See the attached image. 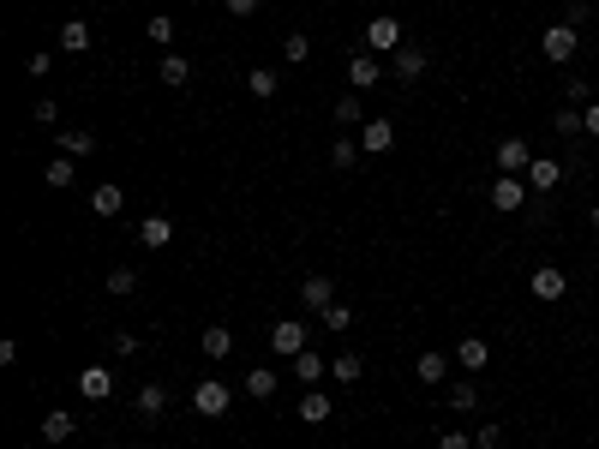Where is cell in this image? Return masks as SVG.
I'll return each instance as SVG.
<instances>
[{"instance_id": "cell-21", "label": "cell", "mask_w": 599, "mask_h": 449, "mask_svg": "<svg viewBox=\"0 0 599 449\" xmlns=\"http://www.w3.org/2000/svg\"><path fill=\"white\" fill-rule=\"evenodd\" d=\"M324 372H330V365L318 360L312 348H306V354H294V377H300V384H306V390H318V384H324Z\"/></svg>"}, {"instance_id": "cell-20", "label": "cell", "mask_w": 599, "mask_h": 449, "mask_svg": "<svg viewBox=\"0 0 599 449\" xmlns=\"http://www.w3.org/2000/svg\"><path fill=\"white\" fill-rule=\"evenodd\" d=\"M276 377H282L276 365H258V372H246V395H252V402H270V395H276Z\"/></svg>"}, {"instance_id": "cell-26", "label": "cell", "mask_w": 599, "mask_h": 449, "mask_svg": "<svg viewBox=\"0 0 599 449\" xmlns=\"http://www.w3.org/2000/svg\"><path fill=\"white\" fill-rule=\"evenodd\" d=\"M72 432H78V420H72L66 407H55V414H48V420H43V437H48V444H66Z\"/></svg>"}, {"instance_id": "cell-28", "label": "cell", "mask_w": 599, "mask_h": 449, "mask_svg": "<svg viewBox=\"0 0 599 449\" xmlns=\"http://www.w3.org/2000/svg\"><path fill=\"white\" fill-rule=\"evenodd\" d=\"M336 126H366V108H360V90H348L336 102Z\"/></svg>"}, {"instance_id": "cell-40", "label": "cell", "mask_w": 599, "mask_h": 449, "mask_svg": "<svg viewBox=\"0 0 599 449\" xmlns=\"http://www.w3.org/2000/svg\"><path fill=\"white\" fill-rule=\"evenodd\" d=\"M563 25H575V30L594 25V0H570V18H563Z\"/></svg>"}, {"instance_id": "cell-25", "label": "cell", "mask_w": 599, "mask_h": 449, "mask_svg": "<svg viewBox=\"0 0 599 449\" xmlns=\"http://www.w3.org/2000/svg\"><path fill=\"white\" fill-rule=\"evenodd\" d=\"M330 377H336V384H360V377H366V360H360V354H336V360H330Z\"/></svg>"}, {"instance_id": "cell-17", "label": "cell", "mask_w": 599, "mask_h": 449, "mask_svg": "<svg viewBox=\"0 0 599 449\" xmlns=\"http://www.w3.org/2000/svg\"><path fill=\"white\" fill-rule=\"evenodd\" d=\"M138 240H144L150 252H162V246L174 240V222H168V216H144V222H138Z\"/></svg>"}, {"instance_id": "cell-14", "label": "cell", "mask_w": 599, "mask_h": 449, "mask_svg": "<svg viewBox=\"0 0 599 449\" xmlns=\"http://www.w3.org/2000/svg\"><path fill=\"white\" fill-rule=\"evenodd\" d=\"M563 288H570V282H563V270H557V264H540V270H533V300H563Z\"/></svg>"}, {"instance_id": "cell-12", "label": "cell", "mask_w": 599, "mask_h": 449, "mask_svg": "<svg viewBox=\"0 0 599 449\" xmlns=\"http://www.w3.org/2000/svg\"><path fill=\"white\" fill-rule=\"evenodd\" d=\"M390 145H396V126H390V120H366V126H360V150H366V156H384Z\"/></svg>"}, {"instance_id": "cell-27", "label": "cell", "mask_w": 599, "mask_h": 449, "mask_svg": "<svg viewBox=\"0 0 599 449\" xmlns=\"http://www.w3.org/2000/svg\"><path fill=\"white\" fill-rule=\"evenodd\" d=\"M72 180H78V168H72V156H55V162L43 168V186H55V192H66Z\"/></svg>"}, {"instance_id": "cell-19", "label": "cell", "mask_w": 599, "mask_h": 449, "mask_svg": "<svg viewBox=\"0 0 599 449\" xmlns=\"http://www.w3.org/2000/svg\"><path fill=\"white\" fill-rule=\"evenodd\" d=\"M234 354V330L228 324H210V330H204V360H228Z\"/></svg>"}, {"instance_id": "cell-31", "label": "cell", "mask_w": 599, "mask_h": 449, "mask_svg": "<svg viewBox=\"0 0 599 449\" xmlns=\"http://www.w3.org/2000/svg\"><path fill=\"white\" fill-rule=\"evenodd\" d=\"M420 384H443V377H450V360H443V354H420Z\"/></svg>"}, {"instance_id": "cell-16", "label": "cell", "mask_w": 599, "mask_h": 449, "mask_svg": "<svg viewBox=\"0 0 599 449\" xmlns=\"http://www.w3.org/2000/svg\"><path fill=\"white\" fill-rule=\"evenodd\" d=\"M300 420H306V425H324V420H336L330 395H324V390H306V395H300Z\"/></svg>"}, {"instance_id": "cell-3", "label": "cell", "mask_w": 599, "mask_h": 449, "mask_svg": "<svg viewBox=\"0 0 599 449\" xmlns=\"http://www.w3.org/2000/svg\"><path fill=\"white\" fill-rule=\"evenodd\" d=\"M401 43H408V36H401V25H396V18H371V25H366V55H396V48Z\"/></svg>"}, {"instance_id": "cell-6", "label": "cell", "mask_w": 599, "mask_h": 449, "mask_svg": "<svg viewBox=\"0 0 599 449\" xmlns=\"http://www.w3.org/2000/svg\"><path fill=\"white\" fill-rule=\"evenodd\" d=\"M426 66H431V55H426V48H414V43H401L396 55H390V73H396L401 85H414V78L426 73Z\"/></svg>"}, {"instance_id": "cell-23", "label": "cell", "mask_w": 599, "mask_h": 449, "mask_svg": "<svg viewBox=\"0 0 599 449\" xmlns=\"http://www.w3.org/2000/svg\"><path fill=\"white\" fill-rule=\"evenodd\" d=\"M120 204H127V192H120L115 180H108V186H96V192H90V210H96V216H120Z\"/></svg>"}, {"instance_id": "cell-11", "label": "cell", "mask_w": 599, "mask_h": 449, "mask_svg": "<svg viewBox=\"0 0 599 449\" xmlns=\"http://www.w3.org/2000/svg\"><path fill=\"white\" fill-rule=\"evenodd\" d=\"M90 43H96V36H90L85 18H66V25H60V36H55L60 55H90Z\"/></svg>"}, {"instance_id": "cell-39", "label": "cell", "mask_w": 599, "mask_h": 449, "mask_svg": "<svg viewBox=\"0 0 599 449\" xmlns=\"http://www.w3.org/2000/svg\"><path fill=\"white\" fill-rule=\"evenodd\" d=\"M30 115H36V126H55V120H60V102H55V96H36V108H30Z\"/></svg>"}, {"instance_id": "cell-44", "label": "cell", "mask_w": 599, "mask_h": 449, "mask_svg": "<svg viewBox=\"0 0 599 449\" xmlns=\"http://www.w3.org/2000/svg\"><path fill=\"white\" fill-rule=\"evenodd\" d=\"M582 115H587V138H599V102H587Z\"/></svg>"}, {"instance_id": "cell-38", "label": "cell", "mask_w": 599, "mask_h": 449, "mask_svg": "<svg viewBox=\"0 0 599 449\" xmlns=\"http://www.w3.org/2000/svg\"><path fill=\"white\" fill-rule=\"evenodd\" d=\"M25 73H30V78H48V73H55V55H48V48H36V55L25 60Z\"/></svg>"}, {"instance_id": "cell-33", "label": "cell", "mask_w": 599, "mask_h": 449, "mask_svg": "<svg viewBox=\"0 0 599 449\" xmlns=\"http://www.w3.org/2000/svg\"><path fill=\"white\" fill-rule=\"evenodd\" d=\"M557 132H563V138H570V132H587V115L582 108H575V102H563V108H557V120H552Z\"/></svg>"}, {"instance_id": "cell-13", "label": "cell", "mask_w": 599, "mask_h": 449, "mask_svg": "<svg viewBox=\"0 0 599 449\" xmlns=\"http://www.w3.org/2000/svg\"><path fill=\"white\" fill-rule=\"evenodd\" d=\"M78 390H85V402H108V395H115L108 365H85V372H78Z\"/></svg>"}, {"instance_id": "cell-45", "label": "cell", "mask_w": 599, "mask_h": 449, "mask_svg": "<svg viewBox=\"0 0 599 449\" xmlns=\"http://www.w3.org/2000/svg\"><path fill=\"white\" fill-rule=\"evenodd\" d=\"M587 222H594V234H599V204H594V210H587Z\"/></svg>"}, {"instance_id": "cell-15", "label": "cell", "mask_w": 599, "mask_h": 449, "mask_svg": "<svg viewBox=\"0 0 599 449\" xmlns=\"http://www.w3.org/2000/svg\"><path fill=\"white\" fill-rule=\"evenodd\" d=\"M348 85H354V90L384 85V66H378V55H354V60H348Z\"/></svg>"}, {"instance_id": "cell-10", "label": "cell", "mask_w": 599, "mask_h": 449, "mask_svg": "<svg viewBox=\"0 0 599 449\" xmlns=\"http://www.w3.org/2000/svg\"><path fill=\"white\" fill-rule=\"evenodd\" d=\"M528 162H533V150H528V138H522V132L498 145V168H503V175H528Z\"/></svg>"}, {"instance_id": "cell-43", "label": "cell", "mask_w": 599, "mask_h": 449, "mask_svg": "<svg viewBox=\"0 0 599 449\" xmlns=\"http://www.w3.org/2000/svg\"><path fill=\"white\" fill-rule=\"evenodd\" d=\"M228 13H234V18H252V13H258V0H228Z\"/></svg>"}, {"instance_id": "cell-7", "label": "cell", "mask_w": 599, "mask_h": 449, "mask_svg": "<svg viewBox=\"0 0 599 449\" xmlns=\"http://www.w3.org/2000/svg\"><path fill=\"white\" fill-rule=\"evenodd\" d=\"M300 300H306V312L324 318L330 305H336V282H330V275H306V282H300Z\"/></svg>"}, {"instance_id": "cell-32", "label": "cell", "mask_w": 599, "mask_h": 449, "mask_svg": "<svg viewBox=\"0 0 599 449\" xmlns=\"http://www.w3.org/2000/svg\"><path fill=\"white\" fill-rule=\"evenodd\" d=\"M90 150H96V138H90V132H60V156H90Z\"/></svg>"}, {"instance_id": "cell-34", "label": "cell", "mask_w": 599, "mask_h": 449, "mask_svg": "<svg viewBox=\"0 0 599 449\" xmlns=\"http://www.w3.org/2000/svg\"><path fill=\"white\" fill-rule=\"evenodd\" d=\"M108 294H120V300H127V294H138V275H132V264L108 270Z\"/></svg>"}, {"instance_id": "cell-24", "label": "cell", "mask_w": 599, "mask_h": 449, "mask_svg": "<svg viewBox=\"0 0 599 449\" xmlns=\"http://www.w3.org/2000/svg\"><path fill=\"white\" fill-rule=\"evenodd\" d=\"M443 402L456 407V414H473V407H480V384H473V377H462V384H450V395H443Z\"/></svg>"}, {"instance_id": "cell-37", "label": "cell", "mask_w": 599, "mask_h": 449, "mask_svg": "<svg viewBox=\"0 0 599 449\" xmlns=\"http://www.w3.org/2000/svg\"><path fill=\"white\" fill-rule=\"evenodd\" d=\"M150 43H157V48H168V43H174V18H168V13L150 18Z\"/></svg>"}, {"instance_id": "cell-42", "label": "cell", "mask_w": 599, "mask_h": 449, "mask_svg": "<svg viewBox=\"0 0 599 449\" xmlns=\"http://www.w3.org/2000/svg\"><path fill=\"white\" fill-rule=\"evenodd\" d=\"M438 449H468V432H443V437H438Z\"/></svg>"}, {"instance_id": "cell-36", "label": "cell", "mask_w": 599, "mask_h": 449, "mask_svg": "<svg viewBox=\"0 0 599 449\" xmlns=\"http://www.w3.org/2000/svg\"><path fill=\"white\" fill-rule=\"evenodd\" d=\"M282 55H288V60L300 66V60L312 55V36H300V30H294V36H282Z\"/></svg>"}, {"instance_id": "cell-30", "label": "cell", "mask_w": 599, "mask_h": 449, "mask_svg": "<svg viewBox=\"0 0 599 449\" xmlns=\"http://www.w3.org/2000/svg\"><path fill=\"white\" fill-rule=\"evenodd\" d=\"M246 90H252L258 102H270L276 96V73H270V66H252V73H246Z\"/></svg>"}, {"instance_id": "cell-2", "label": "cell", "mask_w": 599, "mask_h": 449, "mask_svg": "<svg viewBox=\"0 0 599 449\" xmlns=\"http://www.w3.org/2000/svg\"><path fill=\"white\" fill-rule=\"evenodd\" d=\"M485 198H492L498 216H515V210H528V204H533V192H528V180H522V175H503V180H492Z\"/></svg>"}, {"instance_id": "cell-5", "label": "cell", "mask_w": 599, "mask_h": 449, "mask_svg": "<svg viewBox=\"0 0 599 449\" xmlns=\"http://www.w3.org/2000/svg\"><path fill=\"white\" fill-rule=\"evenodd\" d=\"M192 407H198L204 420H222V414H228V384H216V377H204L198 390H192Z\"/></svg>"}, {"instance_id": "cell-1", "label": "cell", "mask_w": 599, "mask_h": 449, "mask_svg": "<svg viewBox=\"0 0 599 449\" xmlns=\"http://www.w3.org/2000/svg\"><path fill=\"white\" fill-rule=\"evenodd\" d=\"M575 48H582V30H575V25H545L540 30V55L552 60V66H570Z\"/></svg>"}, {"instance_id": "cell-29", "label": "cell", "mask_w": 599, "mask_h": 449, "mask_svg": "<svg viewBox=\"0 0 599 449\" xmlns=\"http://www.w3.org/2000/svg\"><path fill=\"white\" fill-rule=\"evenodd\" d=\"M354 162H360V145H354V138H336V145H330V168H336V175H348Z\"/></svg>"}, {"instance_id": "cell-46", "label": "cell", "mask_w": 599, "mask_h": 449, "mask_svg": "<svg viewBox=\"0 0 599 449\" xmlns=\"http://www.w3.org/2000/svg\"><path fill=\"white\" fill-rule=\"evenodd\" d=\"M552 6H570V0H552Z\"/></svg>"}, {"instance_id": "cell-4", "label": "cell", "mask_w": 599, "mask_h": 449, "mask_svg": "<svg viewBox=\"0 0 599 449\" xmlns=\"http://www.w3.org/2000/svg\"><path fill=\"white\" fill-rule=\"evenodd\" d=\"M522 180H528V192L552 198V192L563 186V162H552V156H533V162H528V175H522Z\"/></svg>"}, {"instance_id": "cell-9", "label": "cell", "mask_w": 599, "mask_h": 449, "mask_svg": "<svg viewBox=\"0 0 599 449\" xmlns=\"http://www.w3.org/2000/svg\"><path fill=\"white\" fill-rule=\"evenodd\" d=\"M270 348H276V360L306 354V324H270Z\"/></svg>"}, {"instance_id": "cell-18", "label": "cell", "mask_w": 599, "mask_h": 449, "mask_svg": "<svg viewBox=\"0 0 599 449\" xmlns=\"http://www.w3.org/2000/svg\"><path fill=\"white\" fill-rule=\"evenodd\" d=\"M485 360H492V348H485L480 335H462V348H456V365H462V372H485Z\"/></svg>"}, {"instance_id": "cell-22", "label": "cell", "mask_w": 599, "mask_h": 449, "mask_svg": "<svg viewBox=\"0 0 599 449\" xmlns=\"http://www.w3.org/2000/svg\"><path fill=\"white\" fill-rule=\"evenodd\" d=\"M162 85L186 90V85H192V60H186V55H174V48H168V55H162Z\"/></svg>"}, {"instance_id": "cell-41", "label": "cell", "mask_w": 599, "mask_h": 449, "mask_svg": "<svg viewBox=\"0 0 599 449\" xmlns=\"http://www.w3.org/2000/svg\"><path fill=\"white\" fill-rule=\"evenodd\" d=\"M473 444H480V449H498V444H503V425H480V437H473Z\"/></svg>"}, {"instance_id": "cell-35", "label": "cell", "mask_w": 599, "mask_h": 449, "mask_svg": "<svg viewBox=\"0 0 599 449\" xmlns=\"http://www.w3.org/2000/svg\"><path fill=\"white\" fill-rule=\"evenodd\" d=\"M324 330H336V335H342V330H354V305H342V300H336V305L324 312Z\"/></svg>"}, {"instance_id": "cell-8", "label": "cell", "mask_w": 599, "mask_h": 449, "mask_svg": "<svg viewBox=\"0 0 599 449\" xmlns=\"http://www.w3.org/2000/svg\"><path fill=\"white\" fill-rule=\"evenodd\" d=\"M132 414H138L144 425H157L162 414H168V384H144V390H138V402H132Z\"/></svg>"}]
</instances>
